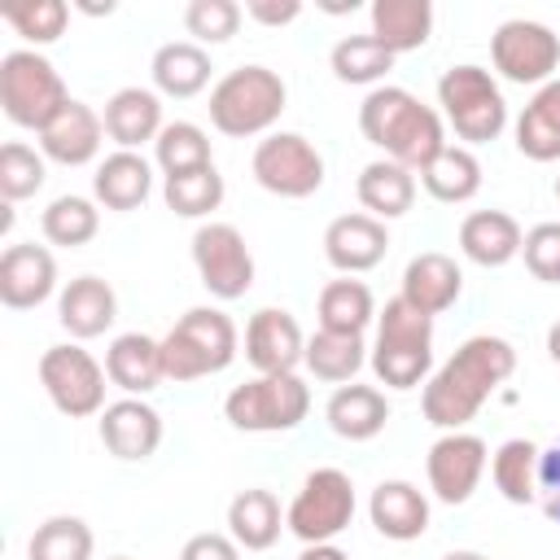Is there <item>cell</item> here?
I'll use <instances>...</instances> for the list:
<instances>
[{"label": "cell", "instance_id": "1", "mask_svg": "<svg viewBox=\"0 0 560 560\" xmlns=\"http://www.w3.org/2000/svg\"><path fill=\"white\" fill-rule=\"evenodd\" d=\"M516 372V350L512 341L494 337V332H477L468 337L429 381H424V394H420V411L433 429L442 433H455L464 429L481 407L486 398Z\"/></svg>", "mask_w": 560, "mask_h": 560}, {"label": "cell", "instance_id": "2", "mask_svg": "<svg viewBox=\"0 0 560 560\" xmlns=\"http://www.w3.org/2000/svg\"><path fill=\"white\" fill-rule=\"evenodd\" d=\"M359 131L368 144H376L389 162L407 171H424L442 149H446V122L442 109L424 105L416 92L381 83L363 96L359 105Z\"/></svg>", "mask_w": 560, "mask_h": 560}, {"label": "cell", "instance_id": "3", "mask_svg": "<svg viewBox=\"0 0 560 560\" xmlns=\"http://www.w3.org/2000/svg\"><path fill=\"white\" fill-rule=\"evenodd\" d=\"M368 363L385 389H416L433 376V315L416 311L402 298H389L376 311V341Z\"/></svg>", "mask_w": 560, "mask_h": 560}, {"label": "cell", "instance_id": "4", "mask_svg": "<svg viewBox=\"0 0 560 560\" xmlns=\"http://www.w3.org/2000/svg\"><path fill=\"white\" fill-rule=\"evenodd\" d=\"M289 101V88L276 70L267 66H236L228 70L214 88H210V127L232 136V140H249V136H271V127L280 122Z\"/></svg>", "mask_w": 560, "mask_h": 560}, {"label": "cell", "instance_id": "5", "mask_svg": "<svg viewBox=\"0 0 560 560\" xmlns=\"http://www.w3.org/2000/svg\"><path fill=\"white\" fill-rule=\"evenodd\" d=\"M236 350H241V332L232 315L219 306H192L162 337V368H166V381L188 385L223 372L236 359Z\"/></svg>", "mask_w": 560, "mask_h": 560}, {"label": "cell", "instance_id": "6", "mask_svg": "<svg viewBox=\"0 0 560 560\" xmlns=\"http://www.w3.org/2000/svg\"><path fill=\"white\" fill-rule=\"evenodd\" d=\"M74 96L66 92L61 70L39 48H13L0 57V109L13 127L44 131Z\"/></svg>", "mask_w": 560, "mask_h": 560}, {"label": "cell", "instance_id": "7", "mask_svg": "<svg viewBox=\"0 0 560 560\" xmlns=\"http://www.w3.org/2000/svg\"><path fill=\"white\" fill-rule=\"evenodd\" d=\"M438 105H442V122H451V131L464 140V149L468 144H490L508 127L503 88L494 83V74L486 66H472V61H459V66L442 70Z\"/></svg>", "mask_w": 560, "mask_h": 560}, {"label": "cell", "instance_id": "8", "mask_svg": "<svg viewBox=\"0 0 560 560\" xmlns=\"http://www.w3.org/2000/svg\"><path fill=\"white\" fill-rule=\"evenodd\" d=\"M306 411H311V389L298 372L249 376L223 398V416L241 433H289L306 420Z\"/></svg>", "mask_w": 560, "mask_h": 560}, {"label": "cell", "instance_id": "9", "mask_svg": "<svg viewBox=\"0 0 560 560\" xmlns=\"http://www.w3.org/2000/svg\"><path fill=\"white\" fill-rule=\"evenodd\" d=\"M105 381H109V372L79 341H61V346H48L39 354V385L66 420L101 416L109 407L105 402Z\"/></svg>", "mask_w": 560, "mask_h": 560}, {"label": "cell", "instance_id": "10", "mask_svg": "<svg viewBox=\"0 0 560 560\" xmlns=\"http://www.w3.org/2000/svg\"><path fill=\"white\" fill-rule=\"evenodd\" d=\"M354 521V481L341 468H315L302 477V490L284 508V525L293 538L306 542H332Z\"/></svg>", "mask_w": 560, "mask_h": 560}, {"label": "cell", "instance_id": "11", "mask_svg": "<svg viewBox=\"0 0 560 560\" xmlns=\"http://www.w3.org/2000/svg\"><path fill=\"white\" fill-rule=\"evenodd\" d=\"M249 171H254L258 188H267L271 197H284V201H302V197L324 188V158L302 131L262 136L254 144Z\"/></svg>", "mask_w": 560, "mask_h": 560}, {"label": "cell", "instance_id": "12", "mask_svg": "<svg viewBox=\"0 0 560 560\" xmlns=\"http://www.w3.org/2000/svg\"><path fill=\"white\" fill-rule=\"evenodd\" d=\"M490 61L508 83L542 88L560 66V35L529 18H508L490 35Z\"/></svg>", "mask_w": 560, "mask_h": 560}, {"label": "cell", "instance_id": "13", "mask_svg": "<svg viewBox=\"0 0 560 560\" xmlns=\"http://www.w3.org/2000/svg\"><path fill=\"white\" fill-rule=\"evenodd\" d=\"M192 267L206 284V293L219 302H236L254 289V254H249L241 228H232V223L210 219L192 232Z\"/></svg>", "mask_w": 560, "mask_h": 560}, {"label": "cell", "instance_id": "14", "mask_svg": "<svg viewBox=\"0 0 560 560\" xmlns=\"http://www.w3.org/2000/svg\"><path fill=\"white\" fill-rule=\"evenodd\" d=\"M486 464H490V446L477 433H464V429L442 433L429 446V455H424V477H429L433 499L438 503H451V508L468 503L472 490L481 486Z\"/></svg>", "mask_w": 560, "mask_h": 560}, {"label": "cell", "instance_id": "15", "mask_svg": "<svg viewBox=\"0 0 560 560\" xmlns=\"http://www.w3.org/2000/svg\"><path fill=\"white\" fill-rule=\"evenodd\" d=\"M245 359L254 363L258 376L298 372V363L306 359V337H302L298 319L280 306L254 311L249 324H245Z\"/></svg>", "mask_w": 560, "mask_h": 560}, {"label": "cell", "instance_id": "16", "mask_svg": "<svg viewBox=\"0 0 560 560\" xmlns=\"http://www.w3.org/2000/svg\"><path fill=\"white\" fill-rule=\"evenodd\" d=\"M57 289V258L48 245L18 241L0 254V302L9 311H31Z\"/></svg>", "mask_w": 560, "mask_h": 560}, {"label": "cell", "instance_id": "17", "mask_svg": "<svg viewBox=\"0 0 560 560\" xmlns=\"http://www.w3.org/2000/svg\"><path fill=\"white\" fill-rule=\"evenodd\" d=\"M96 433H101V442L114 459L136 464V459H149L162 446V416L144 398H118L101 411Z\"/></svg>", "mask_w": 560, "mask_h": 560}, {"label": "cell", "instance_id": "18", "mask_svg": "<svg viewBox=\"0 0 560 560\" xmlns=\"http://www.w3.org/2000/svg\"><path fill=\"white\" fill-rule=\"evenodd\" d=\"M389 249V232L381 219L372 214H337L328 228H324V258L341 271V276H359V271H372Z\"/></svg>", "mask_w": 560, "mask_h": 560}, {"label": "cell", "instance_id": "19", "mask_svg": "<svg viewBox=\"0 0 560 560\" xmlns=\"http://www.w3.org/2000/svg\"><path fill=\"white\" fill-rule=\"evenodd\" d=\"M101 140H105V118L83 105V101H70L44 131H39V153L57 166H88L96 153H101Z\"/></svg>", "mask_w": 560, "mask_h": 560}, {"label": "cell", "instance_id": "20", "mask_svg": "<svg viewBox=\"0 0 560 560\" xmlns=\"http://www.w3.org/2000/svg\"><path fill=\"white\" fill-rule=\"evenodd\" d=\"M114 319H118V293L101 276H74L57 298V324L74 341H92V337L109 332Z\"/></svg>", "mask_w": 560, "mask_h": 560}, {"label": "cell", "instance_id": "21", "mask_svg": "<svg viewBox=\"0 0 560 560\" xmlns=\"http://www.w3.org/2000/svg\"><path fill=\"white\" fill-rule=\"evenodd\" d=\"M459 293H464V271H459V262L451 258V254H442V249H424V254H416L407 267H402V302H411L416 311H424V315H442V311H451L455 302H459Z\"/></svg>", "mask_w": 560, "mask_h": 560}, {"label": "cell", "instance_id": "22", "mask_svg": "<svg viewBox=\"0 0 560 560\" xmlns=\"http://www.w3.org/2000/svg\"><path fill=\"white\" fill-rule=\"evenodd\" d=\"M368 516H372V529L389 542H411V538H424L429 529V494L402 477H389L372 490L368 499Z\"/></svg>", "mask_w": 560, "mask_h": 560}, {"label": "cell", "instance_id": "23", "mask_svg": "<svg viewBox=\"0 0 560 560\" xmlns=\"http://www.w3.org/2000/svg\"><path fill=\"white\" fill-rule=\"evenodd\" d=\"M105 372H109V385H118L127 398H144L166 381L162 341L149 332H118L105 350Z\"/></svg>", "mask_w": 560, "mask_h": 560}, {"label": "cell", "instance_id": "24", "mask_svg": "<svg viewBox=\"0 0 560 560\" xmlns=\"http://www.w3.org/2000/svg\"><path fill=\"white\" fill-rule=\"evenodd\" d=\"M105 136L118 144V149H140V144H153L162 136V96L153 88H118L109 101H105Z\"/></svg>", "mask_w": 560, "mask_h": 560}, {"label": "cell", "instance_id": "25", "mask_svg": "<svg viewBox=\"0 0 560 560\" xmlns=\"http://www.w3.org/2000/svg\"><path fill=\"white\" fill-rule=\"evenodd\" d=\"M525 245V232L521 223L508 214V210H472L464 214L459 223V249L468 262L477 267H508Z\"/></svg>", "mask_w": 560, "mask_h": 560}, {"label": "cell", "instance_id": "26", "mask_svg": "<svg viewBox=\"0 0 560 560\" xmlns=\"http://www.w3.org/2000/svg\"><path fill=\"white\" fill-rule=\"evenodd\" d=\"M324 420L337 438L346 442H372L385 424H389V398L376 389V385H337L328 407H324Z\"/></svg>", "mask_w": 560, "mask_h": 560}, {"label": "cell", "instance_id": "27", "mask_svg": "<svg viewBox=\"0 0 560 560\" xmlns=\"http://www.w3.org/2000/svg\"><path fill=\"white\" fill-rule=\"evenodd\" d=\"M153 192V166L144 153L114 149L92 175V201L105 210H136Z\"/></svg>", "mask_w": 560, "mask_h": 560}, {"label": "cell", "instance_id": "28", "mask_svg": "<svg viewBox=\"0 0 560 560\" xmlns=\"http://www.w3.org/2000/svg\"><path fill=\"white\" fill-rule=\"evenodd\" d=\"M354 192H359V206L363 214L389 223V219H402L411 206H416V171L389 162V158H376L359 171L354 179Z\"/></svg>", "mask_w": 560, "mask_h": 560}, {"label": "cell", "instance_id": "29", "mask_svg": "<svg viewBox=\"0 0 560 560\" xmlns=\"http://www.w3.org/2000/svg\"><path fill=\"white\" fill-rule=\"evenodd\" d=\"M210 70H214L210 66V52L201 44H192V39L162 44L153 52V66H149L158 96H175V101H188V96L206 92L210 88Z\"/></svg>", "mask_w": 560, "mask_h": 560}, {"label": "cell", "instance_id": "30", "mask_svg": "<svg viewBox=\"0 0 560 560\" xmlns=\"http://www.w3.org/2000/svg\"><path fill=\"white\" fill-rule=\"evenodd\" d=\"M280 529L284 525V512H280V499L262 486L254 490H241L232 503H228V534L236 538L241 551H267L280 542Z\"/></svg>", "mask_w": 560, "mask_h": 560}, {"label": "cell", "instance_id": "31", "mask_svg": "<svg viewBox=\"0 0 560 560\" xmlns=\"http://www.w3.org/2000/svg\"><path fill=\"white\" fill-rule=\"evenodd\" d=\"M372 35L398 57L416 52L433 35V4L429 0H372Z\"/></svg>", "mask_w": 560, "mask_h": 560}, {"label": "cell", "instance_id": "32", "mask_svg": "<svg viewBox=\"0 0 560 560\" xmlns=\"http://www.w3.org/2000/svg\"><path fill=\"white\" fill-rule=\"evenodd\" d=\"M516 149L529 158V162H556L560 158V79L542 83L521 118H516Z\"/></svg>", "mask_w": 560, "mask_h": 560}, {"label": "cell", "instance_id": "33", "mask_svg": "<svg viewBox=\"0 0 560 560\" xmlns=\"http://www.w3.org/2000/svg\"><path fill=\"white\" fill-rule=\"evenodd\" d=\"M420 184H424V192H429L433 201H442V206H464V201H472V197L481 192V162H477L472 149L446 144V149L420 171Z\"/></svg>", "mask_w": 560, "mask_h": 560}, {"label": "cell", "instance_id": "34", "mask_svg": "<svg viewBox=\"0 0 560 560\" xmlns=\"http://www.w3.org/2000/svg\"><path fill=\"white\" fill-rule=\"evenodd\" d=\"M302 363H306V372L315 381L350 385L363 372V363H368V346L354 332H328V328H319V332L306 337V359Z\"/></svg>", "mask_w": 560, "mask_h": 560}, {"label": "cell", "instance_id": "35", "mask_svg": "<svg viewBox=\"0 0 560 560\" xmlns=\"http://www.w3.org/2000/svg\"><path fill=\"white\" fill-rule=\"evenodd\" d=\"M315 311H319V328L363 337V328L376 319V298H372V289H368L363 280L341 276V280H328V284L319 289Z\"/></svg>", "mask_w": 560, "mask_h": 560}, {"label": "cell", "instance_id": "36", "mask_svg": "<svg viewBox=\"0 0 560 560\" xmlns=\"http://www.w3.org/2000/svg\"><path fill=\"white\" fill-rule=\"evenodd\" d=\"M538 446L529 438H508L494 455H490V477H494V490L525 508V503H538Z\"/></svg>", "mask_w": 560, "mask_h": 560}, {"label": "cell", "instance_id": "37", "mask_svg": "<svg viewBox=\"0 0 560 560\" xmlns=\"http://www.w3.org/2000/svg\"><path fill=\"white\" fill-rule=\"evenodd\" d=\"M39 232L48 245H61V249H79L88 245L96 232H101V210L92 197H79V192H61L44 206L39 214Z\"/></svg>", "mask_w": 560, "mask_h": 560}, {"label": "cell", "instance_id": "38", "mask_svg": "<svg viewBox=\"0 0 560 560\" xmlns=\"http://www.w3.org/2000/svg\"><path fill=\"white\" fill-rule=\"evenodd\" d=\"M328 66H332V74L341 83H376L381 88V79L394 70V52L368 31V35L337 39L332 52H328Z\"/></svg>", "mask_w": 560, "mask_h": 560}, {"label": "cell", "instance_id": "39", "mask_svg": "<svg viewBox=\"0 0 560 560\" xmlns=\"http://www.w3.org/2000/svg\"><path fill=\"white\" fill-rule=\"evenodd\" d=\"M153 162L162 166V175H188V171H201V166H214V153H210V136L197 127V122H166L162 136L153 140Z\"/></svg>", "mask_w": 560, "mask_h": 560}, {"label": "cell", "instance_id": "40", "mask_svg": "<svg viewBox=\"0 0 560 560\" xmlns=\"http://www.w3.org/2000/svg\"><path fill=\"white\" fill-rule=\"evenodd\" d=\"M96 538L83 516H48L26 542V560H92Z\"/></svg>", "mask_w": 560, "mask_h": 560}, {"label": "cell", "instance_id": "41", "mask_svg": "<svg viewBox=\"0 0 560 560\" xmlns=\"http://www.w3.org/2000/svg\"><path fill=\"white\" fill-rule=\"evenodd\" d=\"M223 175L214 166H201V171H188V175H166L162 184V197H166V210H175L179 219H206L223 206Z\"/></svg>", "mask_w": 560, "mask_h": 560}, {"label": "cell", "instance_id": "42", "mask_svg": "<svg viewBox=\"0 0 560 560\" xmlns=\"http://www.w3.org/2000/svg\"><path fill=\"white\" fill-rule=\"evenodd\" d=\"M44 162H48V158L35 153L31 144L9 140V144L0 149V197H4L9 206L35 197V192L44 188V179H48V166H44Z\"/></svg>", "mask_w": 560, "mask_h": 560}, {"label": "cell", "instance_id": "43", "mask_svg": "<svg viewBox=\"0 0 560 560\" xmlns=\"http://www.w3.org/2000/svg\"><path fill=\"white\" fill-rule=\"evenodd\" d=\"M0 18H4V26H13L26 44L44 48V44H52V39L66 35L70 4H66V0H31V4H9Z\"/></svg>", "mask_w": 560, "mask_h": 560}, {"label": "cell", "instance_id": "44", "mask_svg": "<svg viewBox=\"0 0 560 560\" xmlns=\"http://www.w3.org/2000/svg\"><path fill=\"white\" fill-rule=\"evenodd\" d=\"M245 9L236 0H188L184 4V31L192 44H228L241 31Z\"/></svg>", "mask_w": 560, "mask_h": 560}, {"label": "cell", "instance_id": "45", "mask_svg": "<svg viewBox=\"0 0 560 560\" xmlns=\"http://www.w3.org/2000/svg\"><path fill=\"white\" fill-rule=\"evenodd\" d=\"M525 271L542 284H560V223H534L521 245Z\"/></svg>", "mask_w": 560, "mask_h": 560}, {"label": "cell", "instance_id": "46", "mask_svg": "<svg viewBox=\"0 0 560 560\" xmlns=\"http://www.w3.org/2000/svg\"><path fill=\"white\" fill-rule=\"evenodd\" d=\"M538 503L560 525V438L538 455Z\"/></svg>", "mask_w": 560, "mask_h": 560}, {"label": "cell", "instance_id": "47", "mask_svg": "<svg viewBox=\"0 0 560 560\" xmlns=\"http://www.w3.org/2000/svg\"><path fill=\"white\" fill-rule=\"evenodd\" d=\"M179 560H241V547H236L232 534L206 529V534H192V538L179 547Z\"/></svg>", "mask_w": 560, "mask_h": 560}, {"label": "cell", "instance_id": "48", "mask_svg": "<svg viewBox=\"0 0 560 560\" xmlns=\"http://www.w3.org/2000/svg\"><path fill=\"white\" fill-rule=\"evenodd\" d=\"M245 18H254L258 26H289L302 18V4L298 0H249Z\"/></svg>", "mask_w": 560, "mask_h": 560}, {"label": "cell", "instance_id": "49", "mask_svg": "<svg viewBox=\"0 0 560 560\" xmlns=\"http://www.w3.org/2000/svg\"><path fill=\"white\" fill-rule=\"evenodd\" d=\"M298 560H350V556H346L337 542H306Z\"/></svg>", "mask_w": 560, "mask_h": 560}, {"label": "cell", "instance_id": "50", "mask_svg": "<svg viewBox=\"0 0 560 560\" xmlns=\"http://www.w3.org/2000/svg\"><path fill=\"white\" fill-rule=\"evenodd\" d=\"M547 354H551V363H560V319L547 328Z\"/></svg>", "mask_w": 560, "mask_h": 560}, {"label": "cell", "instance_id": "51", "mask_svg": "<svg viewBox=\"0 0 560 560\" xmlns=\"http://www.w3.org/2000/svg\"><path fill=\"white\" fill-rule=\"evenodd\" d=\"M442 560H486V556L481 551H446Z\"/></svg>", "mask_w": 560, "mask_h": 560}, {"label": "cell", "instance_id": "52", "mask_svg": "<svg viewBox=\"0 0 560 560\" xmlns=\"http://www.w3.org/2000/svg\"><path fill=\"white\" fill-rule=\"evenodd\" d=\"M556 201H560V175H556Z\"/></svg>", "mask_w": 560, "mask_h": 560}, {"label": "cell", "instance_id": "53", "mask_svg": "<svg viewBox=\"0 0 560 560\" xmlns=\"http://www.w3.org/2000/svg\"><path fill=\"white\" fill-rule=\"evenodd\" d=\"M109 560H131V556H109Z\"/></svg>", "mask_w": 560, "mask_h": 560}, {"label": "cell", "instance_id": "54", "mask_svg": "<svg viewBox=\"0 0 560 560\" xmlns=\"http://www.w3.org/2000/svg\"><path fill=\"white\" fill-rule=\"evenodd\" d=\"M486 560H490V556H486Z\"/></svg>", "mask_w": 560, "mask_h": 560}]
</instances>
